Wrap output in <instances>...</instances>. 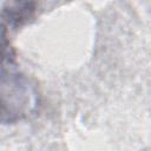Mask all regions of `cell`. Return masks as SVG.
Segmentation results:
<instances>
[{"label":"cell","mask_w":151,"mask_h":151,"mask_svg":"<svg viewBox=\"0 0 151 151\" xmlns=\"http://www.w3.org/2000/svg\"><path fill=\"white\" fill-rule=\"evenodd\" d=\"M37 86L18 68L11 47L0 39V123L15 124L34 112Z\"/></svg>","instance_id":"obj_1"}]
</instances>
